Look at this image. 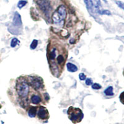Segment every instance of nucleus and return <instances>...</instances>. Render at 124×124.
I'll use <instances>...</instances> for the list:
<instances>
[{
	"mask_svg": "<svg viewBox=\"0 0 124 124\" xmlns=\"http://www.w3.org/2000/svg\"><path fill=\"white\" fill-rule=\"evenodd\" d=\"M120 101L123 104H124V91L122 92V93L120 94Z\"/></svg>",
	"mask_w": 124,
	"mask_h": 124,
	"instance_id": "4be33fe9",
	"label": "nucleus"
},
{
	"mask_svg": "<svg viewBox=\"0 0 124 124\" xmlns=\"http://www.w3.org/2000/svg\"><path fill=\"white\" fill-rule=\"evenodd\" d=\"M85 4H86V8H87V10L89 11V12L93 11V6H94V4L93 3V1L92 0H84Z\"/></svg>",
	"mask_w": 124,
	"mask_h": 124,
	"instance_id": "9d476101",
	"label": "nucleus"
},
{
	"mask_svg": "<svg viewBox=\"0 0 124 124\" xmlns=\"http://www.w3.org/2000/svg\"><path fill=\"white\" fill-rule=\"evenodd\" d=\"M27 1L26 0H20L18 3H17V7L19 9L23 8V7H24L27 4Z\"/></svg>",
	"mask_w": 124,
	"mask_h": 124,
	"instance_id": "4468645a",
	"label": "nucleus"
},
{
	"mask_svg": "<svg viewBox=\"0 0 124 124\" xmlns=\"http://www.w3.org/2000/svg\"><path fill=\"white\" fill-rule=\"evenodd\" d=\"M37 45H38V40H33V41L32 42L31 44V48L32 50H34L35 48H37Z\"/></svg>",
	"mask_w": 124,
	"mask_h": 124,
	"instance_id": "2eb2a0df",
	"label": "nucleus"
},
{
	"mask_svg": "<svg viewBox=\"0 0 124 124\" xmlns=\"http://www.w3.org/2000/svg\"><path fill=\"white\" fill-rule=\"evenodd\" d=\"M93 1H94V3L95 8L97 9H99V8L100 7L101 5L100 0H93Z\"/></svg>",
	"mask_w": 124,
	"mask_h": 124,
	"instance_id": "a211bd4d",
	"label": "nucleus"
},
{
	"mask_svg": "<svg viewBox=\"0 0 124 124\" xmlns=\"http://www.w3.org/2000/svg\"><path fill=\"white\" fill-rule=\"evenodd\" d=\"M67 115L70 120L74 124L81 122L84 117L83 112L79 108L71 106L67 110Z\"/></svg>",
	"mask_w": 124,
	"mask_h": 124,
	"instance_id": "f257e3e1",
	"label": "nucleus"
},
{
	"mask_svg": "<svg viewBox=\"0 0 124 124\" xmlns=\"http://www.w3.org/2000/svg\"><path fill=\"white\" fill-rule=\"evenodd\" d=\"M16 91L17 94L21 97H26L29 91V86L27 81L20 77L16 82Z\"/></svg>",
	"mask_w": 124,
	"mask_h": 124,
	"instance_id": "f03ea898",
	"label": "nucleus"
},
{
	"mask_svg": "<svg viewBox=\"0 0 124 124\" xmlns=\"http://www.w3.org/2000/svg\"><path fill=\"white\" fill-rule=\"evenodd\" d=\"M13 25L17 27H19L22 25V21L21 15L17 12H16L13 18Z\"/></svg>",
	"mask_w": 124,
	"mask_h": 124,
	"instance_id": "0eeeda50",
	"label": "nucleus"
},
{
	"mask_svg": "<svg viewBox=\"0 0 124 124\" xmlns=\"http://www.w3.org/2000/svg\"><path fill=\"white\" fill-rule=\"evenodd\" d=\"M98 13L100 14H106V15H111V13L108 10H102V11H98Z\"/></svg>",
	"mask_w": 124,
	"mask_h": 124,
	"instance_id": "f3484780",
	"label": "nucleus"
},
{
	"mask_svg": "<svg viewBox=\"0 0 124 124\" xmlns=\"http://www.w3.org/2000/svg\"><path fill=\"white\" fill-rule=\"evenodd\" d=\"M37 114V107H31L29 109L28 115L31 118H34L36 116Z\"/></svg>",
	"mask_w": 124,
	"mask_h": 124,
	"instance_id": "6e6552de",
	"label": "nucleus"
},
{
	"mask_svg": "<svg viewBox=\"0 0 124 124\" xmlns=\"http://www.w3.org/2000/svg\"><path fill=\"white\" fill-rule=\"evenodd\" d=\"M79 78L81 81H84L86 79V76L85 75V73H81L79 75Z\"/></svg>",
	"mask_w": 124,
	"mask_h": 124,
	"instance_id": "412c9836",
	"label": "nucleus"
},
{
	"mask_svg": "<svg viewBox=\"0 0 124 124\" xmlns=\"http://www.w3.org/2000/svg\"><path fill=\"white\" fill-rule=\"evenodd\" d=\"M37 4L40 8L42 12H44V14L46 16H48V14L50 13L52 10V6H51L50 3L49 1L47 0H37Z\"/></svg>",
	"mask_w": 124,
	"mask_h": 124,
	"instance_id": "20e7f679",
	"label": "nucleus"
},
{
	"mask_svg": "<svg viewBox=\"0 0 124 124\" xmlns=\"http://www.w3.org/2000/svg\"><path fill=\"white\" fill-rule=\"evenodd\" d=\"M44 96H45V99H46V101L49 100L50 97H49V96H48V94H47V93H45V94H44Z\"/></svg>",
	"mask_w": 124,
	"mask_h": 124,
	"instance_id": "5701e85b",
	"label": "nucleus"
},
{
	"mask_svg": "<svg viewBox=\"0 0 124 124\" xmlns=\"http://www.w3.org/2000/svg\"><path fill=\"white\" fill-rule=\"evenodd\" d=\"M66 67H67V70L68 71L71 72V73H74L78 71V67L74 64L71 63L70 62H68L66 64Z\"/></svg>",
	"mask_w": 124,
	"mask_h": 124,
	"instance_id": "1a4fd4ad",
	"label": "nucleus"
},
{
	"mask_svg": "<svg viewBox=\"0 0 124 124\" xmlns=\"http://www.w3.org/2000/svg\"><path fill=\"white\" fill-rule=\"evenodd\" d=\"M41 101H42V99L38 95H33L31 97V102L34 104H38Z\"/></svg>",
	"mask_w": 124,
	"mask_h": 124,
	"instance_id": "9b49d317",
	"label": "nucleus"
},
{
	"mask_svg": "<svg viewBox=\"0 0 124 124\" xmlns=\"http://www.w3.org/2000/svg\"><path fill=\"white\" fill-rule=\"evenodd\" d=\"M101 87L102 86L98 83H94L92 85V88L95 90H99V89H101Z\"/></svg>",
	"mask_w": 124,
	"mask_h": 124,
	"instance_id": "dca6fc26",
	"label": "nucleus"
},
{
	"mask_svg": "<svg viewBox=\"0 0 124 124\" xmlns=\"http://www.w3.org/2000/svg\"><path fill=\"white\" fill-rule=\"evenodd\" d=\"M105 95L107 96H112L114 95L113 93V87L112 86H108L107 88H106L104 91Z\"/></svg>",
	"mask_w": 124,
	"mask_h": 124,
	"instance_id": "f8f14e48",
	"label": "nucleus"
},
{
	"mask_svg": "<svg viewBox=\"0 0 124 124\" xmlns=\"http://www.w3.org/2000/svg\"><path fill=\"white\" fill-rule=\"evenodd\" d=\"M66 16L67 13L66 8L63 5H61L53 14L52 19L55 24H58L66 19Z\"/></svg>",
	"mask_w": 124,
	"mask_h": 124,
	"instance_id": "7ed1b4c3",
	"label": "nucleus"
},
{
	"mask_svg": "<svg viewBox=\"0 0 124 124\" xmlns=\"http://www.w3.org/2000/svg\"><path fill=\"white\" fill-rule=\"evenodd\" d=\"M103 1H104L106 2H106H107V1H106V0H103Z\"/></svg>",
	"mask_w": 124,
	"mask_h": 124,
	"instance_id": "b1692460",
	"label": "nucleus"
},
{
	"mask_svg": "<svg viewBox=\"0 0 124 124\" xmlns=\"http://www.w3.org/2000/svg\"><path fill=\"white\" fill-rule=\"evenodd\" d=\"M30 85L35 90L39 91L43 88V80L40 77H32L30 80Z\"/></svg>",
	"mask_w": 124,
	"mask_h": 124,
	"instance_id": "39448f33",
	"label": "nucleus"
},
{
	"mask_svg": "<svg viewBox=\"0 0 124 124\" xmlns=\"http://www.w3.org/2000/svg\"><path fill=\"white\" fill-rule=\"evenodd\" d=\"M37 116L41 120H46L49 118V113L46 107L40 106L37 112Z\"/></svg>",
	"mask_w": 124,
	"mask_h": 124,
	"instance_id": "423d86ee",
	"label": "nucleus"
},
{
	"mask_svg": "<svg viewBox=\"0 0 124 124\" xmlns=\"http://www.w3.org/2000/svg\"><path fill=\"white\" fill-rule=\"evenodd\" d=\"M86 85H87V86H91L93 84V80H92L91 78H87V79H86Z\"/></svg>",
	"mask_w": 124,
	"mask_h": 124,
	"instance_id": "aec40b11",
	"label": "nucleus"
},
{
	"mask_svg": "<svg viewBox=\"0 0 124 124\" xmlns=\"http://www.w3.org/2000/svg\"><path fill=\"white\" fill-rule=\"evenodd\" d=\"M116 3L118 7L124 10V3L120 1H116Z\"/></svg>",
	"mask_w": 124,
	"mask_h": 124,
	"instance_id": "6ab92c4d",
	"label": "nucleus"
},
{
	"mask_svg": "<svg viewBox=\"0 0 124 124\" xmlns=\"http://www.w3.org/2000/svg\"><path fill=\"white\" fill-rule=\"evenodd\" d=\"M19 43L20 41L17 38H13L11 40V46L12 48H14Z\"/></svg>",
	"mask_w": 124,
	"mask_h": 124,
	"instance_id": "ddd939ff",
	"label": "nucleus"
}]
</instances>
